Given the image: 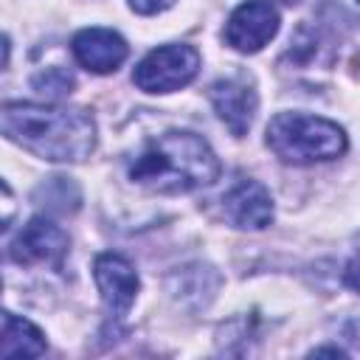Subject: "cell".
Wrapping results in <instances>:
<instances>
[{
	"instance_id": "e0dca14e",
	"label": "cell",
	"mask_w": 360,
	"mask_h": 360,
	"mask_svg": "<svg viewBox=\"0 0 360 360\" xmlns=\"http://www.w3.org/2000/svg\"><path fill=\"white\" fill-rule=\"evenodd\" d=\"M357 3H360V0H357Z\"/></svg>"
},
{
	"instance_id": "52a82bcc",
	"label": "cell",
	"mask_w": 360,
	"mask_h": 360,
	"mask_svg": "<svg viewBox=\"0 0 360 360\" xmlns=\"http://www.w3.org/2000/svg\"><path fill=\"white\" fill-rule=\"evenodd\" d=\"M93 278H96V287L101 292V304L107 309V318L124 321V315L135 304V295L141 287L135 267L118 253H101L93 262Z\"/></svg>"
},
{
	"instance_id": "7c38bea8",
	"label": "cell",
	"mask_w": 360,
	"mask_h": 360,
	"mask_svg": "<svg viewBox=\"0 0 360 360\" xmlns=\"http://www.w3.org/2000/svg\"><path fill=\"white\" fill-rule=\"evenodd\" d=\"M31 84H34L39 93H48V96H65V93H70V87H73L76 82H73L70 73H65V70H59V68H48L45 73L34 76Z\"/></svg>"
},
{
	"instance_id": "5bb4252c",
	"label": "cell",
	"mask_w": 360,
	"mask_h": 360,
	"mask_svg": "<svg viewBox=\"0 0 360 360\" xmlns=\"http://www.w3.org/2000/svg\"><path fill=\"white\" fill-rule=\"evenodd\" d=\"M346 284L360 292V253H357V259H354V262L349 264V270H346Z\"/></svg>"
},
{
	"instance_id": "8fae6325",
	"label": "cell",
	"mask_w": 360,
	"mask_h": 360,
	"mask_svg": "<svg viewBox=\"0 0 360 360\" xmlns=\"http://www.w3.org/2000/svg\"><path fill=\"white\" fill-rule=\"evenodd\" d=\"M0 354L6 360H11V357H39V354H45V338L31 321H25L14 312H6L3 315Z\"/></svg>"
},
{
	"instance_id": "7a4b0ae2",
	"label": "cell",
	"mask_w": 360,
	"mask_h": 360,
	"mask_svg": "<svg viewBox=\"0 0 360 360\" xmlns=\"http://www.w3.org/2000/svg\"><path fill=\"white\" fill-rule=\"evenodd\" d=\"M219 177V160L205 138L172 129L149 141L129 163V180L155 194H188Z\"/></svg>"
},
{
	"instance_id": "5b68a950",
	"label": "cell",
	"mask_w": 360,
	"mask_h": 360,
	"mask_svg": "<svg viewBox=\"0 0 360 360\" xmlns=\"http://www.w3.org/2000/svg\"><path fill=\"white\" fill-rule=\"evenodd\" d=\"M278 22L281 14L273 0H245L231 11L222 37L233 51L256 53L278 34Z\"/></svg>"
},
{
	"instance_id": "2e32d148",
	"label": "cell",
	"mask_w": 360,
	"mask_h": 360,
	"mask_svg": "<svg viewBox=\"0 0 360 360\" xmlns=\"http://www.w3.org/2000/svg\"><path fill=\"white\" fill-rule=\"evenodd\" d=\"M290 3H292V0H290Z\"/></svg>"
},
{
	"instance_id": "3957f363",
	"label": "cell",
	"mask_w": 360,
	"mask_h": 360,
	"mask_svg": "<svg viewBox=\"0 0 360 360\" xmlns=\"http://www.w3.org/2000/svg\"><path fill=\"white\" fill-rule=\"evenodd\" d=\"M267 146L292 166L335 160L346 152V132L326 118L304 112H278L267 124Z\"/></svg>"
},
{
	"instance_id": "277c9868",
	"label": "cell",
	"mask_w": 360,
	"mask_h": 360,
	"mask_svg": "<svg viewBox=\"0 0 360 360\" xmlns=\"http://www.w3.org/2000/svg\"><path fill=\"white\" fill-rule=\"evenodd\" d=\"M200 70V53L191 45H160L149 51L132 70V82L143 93H172L186 87Z\"/></svg>"
},
{
	"instance_id": "6da1fadb",
	"label": "cell",
	"mask_w": 360,
	"mask_h": 360,
	"mask_svg": "<svg viewBox=\"0 0 360 360\" xmlns=\"http://www.w3.org/2000/svg\"><path fill=\"white\" fill-rule=\"evenodd\" d=\"M0 127L8 141L53 163H79L96 149V121L79 107L6 101Z\"/></svg>"
},
{
	"instance_id": "9c48e42d",
	"label": "cell",
	"mask_w": 360,
	"mask_h": 360,
	"mask_svg": "<svg viewBox=\"0 0 360 360\" xmlns=\"http://www.w3.org/2000/svg\"><path fill=\"white\" fill-rule=\"evenodd\" d=\"M222 214L233 228L262 231L273 222V197L259 180H236L222 197Z\"/></svg>"
},
{
	"instance_id": "8992f818",
	"label": "cell",
	"mask_w": 360,
	"mask_h": 360,
	"mask_svg": "<svg viewBox=\"0 0 360 360\" xmlns=\"http://www.w3.org/2000/svg\"><path fill=\"white\" fill-rule=\"evenodd\" d=\"M70 239L68 233L48 217H34L28 219L20 233L14 236V242L8 245V256L17 264H51V267H62L65 256H68Z\"/></svg>"
},
{
	"instance_id": "ba28073f",
	"label": "cell",
	"mask_w": 360,
	"mask_h": 360,
	"mask_svg": "<svg viewBox=\"0 0 360 360\" xmlns=\"http://www.w3.org/2000/svg\"><path fill=\"white\" fill-rule=\"evenodd\" d=\"M208 98L214 104L217 118L231 129V135L242 138L259 110V96L253 90V82L248 76H228V79H217L208 90Z\"/></svg>"
},
{
	"instance_id": "30bf717a",
	"label": "cell",
	"mask_w": 360,
	"mask_h": 360,
	"mask_svg": "<svg viewBox=\"0 0 360 360\" xmlns=\"http://www.w3.org/2000/svg\"><path fill=\"white\" fill-rule=\"evenodd\" d=\"M70 51L82 68L90 73H112L127 59V42L110 28H84L73 37Z\"/></svg>"
},
{
	"instance_id": "9a60e30c",
	"label": "cell",
	"mask_w": 360,
	"mask_h": 360,
	"mask_svg": "<svg viewBox=\"0 0 360 360\" xmlns=\"http://www.w3.org/2000/svg\"><path fill=\"white\" fill-rule=\"evenodd\" d=\"M312 354H343L340 349H315Z\"/></svg>"
},
{
	"instance_id": "4fadbf2b",
	"label": "cell",
	"mask_w": 360,
	"mask_h": 360,
	"mask_svg": "<svg viewBox=\"0 0 360 360\" xmlns=\"http://www.w3.org/2000/svg\"><path fill=\"white\" fill-rule=\"evenodd\" d=\"M177 0H129V8L135 14H160L166 8H172Z\"/></svg>"
}]
</instances>
